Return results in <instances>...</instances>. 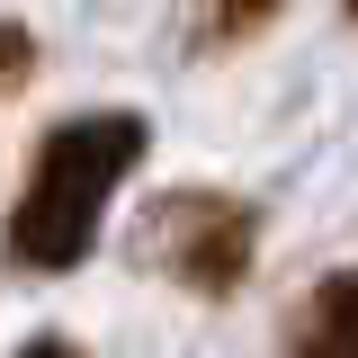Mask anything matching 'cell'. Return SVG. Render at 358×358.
Returning a JSON list of instances; mask_svg holds the SVG:
<instances>
[{"label": "cell", "mask_w": 358, "mask_h": 358, "mask_svg": "<svg viewBox=\"0 0 358 358\" xmlns=\"http://www.w3.org/2000/svg\"><path fill=\"white\" fill-rule=\"evenodd\" d=\"M152 126L134 108H90V117H63V126L36 143V171H27V197L9 206V260L36 268V278H63V268L90 260L99 224H108V197L117 179L143 162Z\"/></svg>", "instance_id": "obj_1"}, {"label": "cell", "mask_w": 358, "mask_h": 358, "mask_svg": "<svg viewBox=\"0 0 358 358\" xmlns=\"http://www.w3.org/2000/svg\"><path fill=\"white\" fill-rule=\"evenodd\" d=\"M152 251H162V268L179 287L233 296L242 268H251V251H260V215L242 197H224V188H179L171 206L152 215Z\"/></svg>", "instance_id": "obj_2"}, {"label": "cell", "mask_w": 358, "mask_h": 358, "mask_svg": "<svg viewBox=\"0 0 358 358\" xmlns=\"http://www.w3.org/2000/svg\"><path fill=\"white\" fill-rule=\"evenodd\" d=\"M296 358H358V268H331L296 313Z\"/></svg>", "instance_id": "obj_3"}, {"label": "cell", "mask_w": 358, "mask_h": 358, "mask_svg": "<svg viewBox=\"0 0 358 358\" xmlns=\"http://www.w3.org/2000/svg\"><path fill=\"white\" fill-rule=\"evenodd\" d=\"M27 72H36V36H27L18 18H0V90H18Z\"/></svg>", "instance_id": "obj_4"}, {"label": "cell", "mask_w": 358, "mask_h": 358, "mask_svg": "<svg viewBox=\"0 0 358 358\" xmlns=\"http://www.w3.org/2000/svg\"><path fill=\"white\" fill-rule=\"evenodd\" d=\"M278 9H287V0H224V9H215V36L233 45V36H251V27H268Z\"/></svg>", "instance_id": "obj_5"}, {"label": "cell", "mask_w": 358, "mask_h": 358, "mask_svg": "<svg viewBox=\"0 0 358 358\" xmlns=\"http://www.w3.org/2000/svg\"><path fill=\"white\" fill-rule=\"evenodd\" d=\"M18 358H81V350H72V341H54V331H45V341H27V350H18Z\"/></svg>", "instance_id": "obj_6"}, {"label": "cell", "mask_w": 358, "mask_h": 358, "mask_svg": "<svg viewBox=\"0 0 358 358\" xmlns=\"http://www.w3.org/2000/svg\"><path fill=\"white\" fill-rule=\"evenodd\" d=\"M350 18H358V0H350Z\"/></svg>", "instance_id": "obj_7"}]
</instances>
